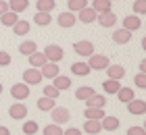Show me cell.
Wrapping results in <instances>:
<instances>
[{
  "label": "cell",
  "mask_w": 146,
  "mask_h": 135,
  "mask_svg": "<svg viewBox=\"0 0 146 135\" xmlns=\"http://www.w3.org/2000/svg\"><path fill=\"white\" fill-rule=\"evenodd\" d=\"M86 6H88V0H67V9L71 13H79Z\"/></svg>",
  "instance_id": "cell-34"
},
{
  "label": "cell",
  "mask_w": 146,
  "mask_h": 135,
  "mask_svg": "<svg viewBox=\"0 0 146 135\" xmlns=\"http://www.w3.org/2000/svg\"><path fill=\"white\" fill-rule=\"evenodd\" d=\"M117 98H119V102H131V100H134L136 96H134V87H119V92H117Z\"/></svg>",
  "instance_id": "cell-19"
},
{
  "label": "cell",
  "mask_w": 146,
  "mask_h": 135,
  "mask_svg": "<svg viewBox=\"0 0 146 135\" xmlns=\"http://www.w3.org/2000/svg\"><path fill=\"white\" fill-rule=\"evenodd\" d=\"M119 87H121V83H119L117 79H107V81H102V90H104V94H117Z\"/></svg>",
  "instance_id": "cell-31"
},
{
  "label": "cell",
  "mask_w": 146,
  "mask_h": 135,
  "mask_svg": "<svg viewBox=\"0 0 146 135\" xmlns=\"http://www.w3.org/2000/svg\"><path fill=\"white\" fill-rule=\"evenodd\" d=\"M11 96L17 100H25V98H29V85H25V83H15L11 87Z\"/></svg>",
  "instance_id": "cell-10"
},
{
  "label": "cell",
  "mask_w": 146,
  "mask_h": 135,
  "mask_svg": "<svg viewBox=\"0 0 146 135\" xmlns=\"http://www.w3.org/2000/svg\"><path fill=\"white\" fill-rule=\"evenodd\" d=\"M54 106H56V102H54L52 98H46V96H42V98L38 100V110H42V112H50Z\"/></svg>",
  "instance_id": "cell-29"
},
{
  "label": "cell",
  "mask_w": 146,
  "mask_h": 135,
  "mask_svg": "<svg viewBox=\"0 0 146 135\" xmlns=\"http://www.w3.org/2000/svg\"><path fill=\"white\" fill-rule=\"evenodd\" d=\"M29 21H23V19H19V21L13 25V33H15V36H27L29 33Z\"/></svg>",
  "instance_id": "cell-22"
},
{
  "label": "cell",
  "mask_w": 146,
  "mask_h": 135,
  "mask_svg": "<svg viewBox=\"0 0 146 135\" xmlns=\"http://www.w3.org/2000/svg\"><path fill=\"white\" fill-rule=\"evenodd\" d=\"M86 119H90V121H102L107 114H104V108H86Z\"/></svg>",
  "instance_id": "cell-26"
},
{
  "label": "cell",
  "mask_w": 146,
  "mask_h": 135,
  "mask_svg": "<svg viewBox=\"0 0 146 135\" xmlns=\"http://www.w3.org/2000/svg\"><path fill=\"white\" fill-rule=\"evenodd\" d=\"M109 2H119V0H109Z\"/></svg>",
  "instance_id": "cell-46"
},
{
  "label": "cell",
  "mask_w": 146,
  "mask_h": 135,
  "mask_svg": "<svg viewBox=\"0 0 146 135\" xmlns=\"http://www.w3.org/2000/svg\"><path fill=\"white\" fill-rule=\"evenodd\" d=\"M27 6H29V0H9V11L17 13V15L27 11Z\"/></svg>",
  "instance_id": "cell-20"
},
{
  "label": "cell",
  "mask_w": 146,
  "mask_h": 135,
  "mask_svg": "<svg viewBox=\"0 0 146 135\" xmlns=\"http://www.w3.org/2000/svg\"><path fill=\"white\" fill-rule=\"evenodd\" d=\"M71 73L77 77H86V75H90V67H88V63H73Z\"/></svg>",
  "instance_id": "cell-21"
},
{
  "label": "cell",
  "mask_w": 146,
  "mask_h": 135,
  "mask_svg": "<svg viewBox=\"0 0 146 135\" xmlns=\"http://www.w3.org/2000/svg\"><path fill=\"white\" fill-rule=\"evenodd\" d=\"M63 135H84L82 129H77V127H69L67 131H63Z\"/></svg>",
  "instance_id": "cell-42"
},
{
  "label": "cell",
  "mask_w": 146,
  "mask_h": 135,
  "mask_svg": "<svg viewBox=\"0 0 146 135\" xmlns=\"http://www.w3.org/2000/svg\"><path fill=\"white\" fill-rule=\"evenodd\" d=\"M0 94H2V83H0Z\"/></svg>",
  "instance_id": "cell-47"
},
{
  "label": "cell",
  "mask_w": 146,
  "mask_h": 135,
  "mask_svg": "<svg viewBox=\"0 0 146 135\" xmlns=\"http://www.w3.org/2000/svg\"><path fill=\"white\" fill-rule=\"evenodd\" d=\"M44 135H63V129H61V125H48V127H44Z\"/></svg>",
  "instance_id": "cell-38"
},
{
  "label": "cell",
  "mask_w": 146,
  "mask_h": 135,
  "mask_svg": "<svg viewBox=\"0 0 146 135\" xmlns=\"http://www.w3.org/2000/svg\"><path fill=\"white\" fill-rule=\"evenodd\" d=\"M104 71L109 73V79H117V81H121V79L125 77V69H123L121 65H109Z\"/></svg>",
  "instance_id": "cell-16"
},
{
  "label": "cell",
  "mask_w": 146,
  "mask_h": 135,
  "mask_svg": "<svg viewBox=\"0 0 146 135\" xmlns=\"http://www.w3.org/2000/svg\"><path fill=\"white\" fill-rule=\"evenodd\" d=\"M42 73H40V69H25V73H23V83L25 85H40L42 83Z\"/></svg>",
  "instance_id": "cell-4"
},
{
  "label": "cell",
  "mask_w": 146,
  "mask_h": 135,
  "mask_svg": "<svg viewBox=\"0 0 146 135\" xmlns=\"http://www.w3.org/2000/svg\"><path fill=\"white\" fill-rule=\"evenodd\" d=\"M88 67H90V71H104L107 67L111 65L109 63V58L104 56V54H92V56H88Z\"/></svg>",
  "instance_id": "cell-3"
},
{
  "label": "cell",
  "mask_w": 146,
  "mask_h": 135,
  "mask_svg": "<svg viewBox=\"0 0 146 135\" xmlns=\"http://www.w3.org/2000/svg\"><path fill=\"white\" fill-rule=\"evenodd\" d=\"M92 94H96V92L92 90L90 85H82V87H77V90H75V98H77V100H82V102H86V100H88Z\"/></svg>",
  "instance_id": "cell-30"
},
{
  "label": "cell",
  "mask_w": 146,
  "mask_h": 135,
  "mask_svg": "<svg viewBox=\"0 0 146 135\" xmlns=\"http://www.w3.org/2000/svg\"><path fill=\"white\" fill-rule=\"evenodd\" d=\"M11 54L9 52H2V50H0V67H9L11 65Z\"/></svg>",
  "instance_id": "cell-40"
},
{
  "label": "cell",
  "mask_w": 146,
  "mask_h": 135,
  "mask_svg": "<svg viewBox=\"0 0 146 135\" xmlns=\"http://www.w3.org/2000/svg\"><path fill=\"white\" fill-rule=\"evenodd\" d=\"M6 11H9V2H4V0H0V15H4Z\"/></svg>",
  "instance_id": "cell-43"
},
{
  "label": "cell",
  "mask_w": 146,
  "mask_h": 135,
  "mask_svg": "<svg viewBox=\"0 0 146 135\" xmlns=\"http://www.w3.org/2000/svg\"><path fill=\"white\" fill-rule=\"evenodd\" d=\"M75 17H77V21H82V23H86V25H88V23H94L98 15H96V11H94V9L86 6V9H82V11H79Z\"/></svg>",
  "instance_id": "cell-11"
},
{
  "label": "cell",
  "mask_w": 146,
  "mask_h": 135,
  "mask_svg": "<svg viewBox=\"0 0 146 135\" xmlns=\"http://www.w3.org/2000/svg\"><path fill=\"white\" fill-rule=\"evenodd\" d=\"M52 85H54L58 92H65V90H69V87H71V79L67 75H56L54 79H52Z\"/></svg>",
  "instance_id": "cell-17"
},
{
  "label": "cell",
  "mask_w": 146,
  "mask_h": 135,
  "mask_svg": "<svg viewBox=\"0 0 146 135\" xmlns=\"http://www.w3.org/2000/svg\"><path fill=\"white\" fill-rule=\"evenodd\" d=\"M19 52L25 54V56H29V54L38 52V44L34 40H25V42H21V46H19Z\"/></svg>",
  "instance_id": "cell-23"
},
{
  "label": "cell",
  "mask_w": 146,
  "mask_h": 135,
  "mask_svg": "<svg viewBox=\"0 0 146 135\" xmlns=\"http://www.w3.org/2000/svg\"><path fill=\"white\" fill-rule=\"evenodd\" d=\"M144 71H146V63L142 60V63H140V73H144Z\"/></svg>",
  "instance_id": "cell-45"
},
{
  "label": "cell",
  "mask_w": 146,
  "mask_h": 135,
  "mask_svg": "<svg viewBox=\"0 0 146 135\" xmlns=\"http://www.w3.org/2000/svg\"><path fill=\"white\" fill-rule=\"evenodd\" d=\"M84 131L86 133H88V135H98V133H100L102 129H100V121H86V123H84Z\"/></svg>",
  "instance_id": "cell-28"
},
{
  "label": "cell",
  "mask_w": 146,
  "mask_h": 135,
  "mask_svg": "<svg viewBox=\"0 0 146 135\" xmlns=\"http://www.w3.org/2000/svg\"><path fill=\"white\" fill-rule=\"evenodd\" d=\"M38 129H40V127H38L36 121H25V123H23V133L25 135H36Z\"/></svg>",
  "instance_id": "cell-35"
},
{
  "label": "cell",
  "mask_w": 146,
  "mask_h": 135,
  "mask_svg": "<svg viewBox=\"0 0 146 135\" xmlns=\"http://www.w3.org/2000/svg\"><path fill=\"white\" fill-rule=\"evenodd\" d=\"M146 13V0H134V15L142 17Z\"/></svg>",
  "instance_id": "cell-36"
},
{
  "label": "cell",
  "mask_w": 146,
  "mask_h": 135,
  "mask_svg": "<svg viewBox=\"0 0 146 135\" xmlns=\"http://www.w3.org/2000/svg\"><path fill=\"white\" fill-rule=\"evenodd\" d=\"M54 6H56L54 0H38V2H36L38 13H52V9H54Z\"/></svg>",
  "instance_id": "cell-32"
},
{
  "label": "cell",
  "mask_w": 146,
  "mask_h": 135,
  "mask_svg": "<svg viewBox=\"0 0 146 135\" xmlns=\"http://www.w3.org/2000/svg\"><path fill=\"white\" fill-rule=\"evenodd\" d=\"M134 85L140 87V90H144V87H146V75H144V73H138V75L134 77Z\"/></svg>",
  "instance_id": "cell-39"
},
{
  "label": "cell",
  "mask_w": 146,
  "mask_h": 135,
  "mask_svg": "<svg viewBox=\"0 0 146 135\" xmlns=\"http://www.w3.org/2000/svg\"><path fill=\"white\" fill-rule=\"evenodd\" d=\"M44 56H46V60L48 63H58V60H63V56H65V52H63V48L61 46H56V44H48L44 48Z\"/></svg>",
  "instance_id": "cell-2"
},
{
  "label": "cell",
  "mask_w": 146,
  "mask_h": 135,
  "mask_svg": "<svg viewBox=\"0 0 146 135\" xmlns=\"http://www.w3.org/2000/svg\"><path fill=\"white\" fill-rule=\"evenodd\" d=\"M0 135H11L9 127H2V125H0Z\"/></svg>",
  "instance_id": "cell-44"
},
{
  "label": "cell",
  "mask_w": 146,
  "mask_h": 135,
  "mask_svg": "<svg viewBox=\"0 0 146 135\" xmlns=\"http://www.w3.org/2000/svg\"><path fill=\"white\" fill-rule=\"evenodd\" d=\"M27 58H29V67H34V69H40L42 65L48 63V60H46V56H44L42 52H34V54H29Z\"/></svg>",
  "instance_id": "cell-25"
},
{
  "label": "cell",
  "mask_w": 146,
  "mask_h": 135,
  "mask_svg": "<svg viewBox=\"0 0 146 135\" xmlns=\"http://www.w3.org/2000/svg\"><path fill=\"white\" fill-rule=\"evenodd\" d=\"M100 129L102 131H115V129H119V119L117 117H104L100 121Z\"/></svg>",
  "instance_id": "cell-18"
},
{
  "label": "cell",
  "mask_w": 146,
  "mask_h": 135,
  "mask_svg": "<svg viewBox=\"0 0 146 135\" xmlns=\"http://www.w3.org/2000/svg\"><path fill=\"white\" fill-rule=\"evenodd\" d=\"M111 4H113V2H109V0H92V6H90V9H94L96 15H100V13H109V11H111Z\"/></svg>",
  "instance_id": "cell-27"
},
{
  "label": "cell",
  "mask_w": 146,
  "mask_h": 135,
  "mask_svg": "<svg viewBox=\"0 0 146 135\" xmlns=\"http://www.w3.org/2000/svg\"><path fill=\"white\" fill-rule=\"evenodd\" d=\"M50 119H52V123H54V125H65L71 119V112L65 106H54L50 110Z\"/></svg>",
  "instance_id": "cell-1"
},
{
  "label": "cell",
  "mask_w": 146,
  "mask_h": 135,
  "mask_svg": "<svg viewBox=\"0 0 146 135\" xmlns=\"http://www.w3.org/2000/svg\"><path fill=\"white\" fill-rule=\"evenodd\" d=\"M127 112H129V114H138V117L146 114V100L134 98L131 102H127Z\"/></svg>",
  "instance_id": "cell-8"
},
{
  "label": "cell",
  "mask_w": 146,
  "mask_h": 135,
  "mask_svg": "<svg viewBox=\"0 0 146 135\" xmlns=\"http://www.w3.org/2000/svg\"><path fill=\"white\" fill-rule=\"evenodd\" d=\"M127 135H146V129L144 127H129Z\"/></svg>",
  "instance_id": "cell-41"
},
{
  "label": "cell",
  "mask_w": 146,
  "mask_h": 135,
  "mask_svg": "<svg viewBox=\"0 0 146 135\" xmlns=\"http://www.w3.org/2000/svg\"><path fill=\"white\" fill-rule=\"evenodd\" d=\"M131 40V31H127V29H117V31H113V42L115 44H119V46H123V44H127Z\"/></svg>",
  "instance_id": "cell-15"
},
{
  "label": "cell",
  "mask_w": 146,
  "mask_h": 135,
  "mask_svg": "<svg viewBox=\"0 0 146 135\" xmlns=\"http://www.w3.org/2000/svg\"><path fill=\"white\" fill-rule=\"evenodd\" d=\"M9 117L13 121H23L25 117H27V106H25L23 102H15L9 108Z\"/></svg>",
  "instance_id": "cell-7"
},
{
  "label": "cell",
  "mask_w": 146,
  "mask_h": 135,
  "mask_svg": "<svg viewBox=\"0 0 146 135\" xmlns=\"http://www.w3.org/2000/svg\"><path fill=\"white\" fill-rule=\"evenodd\" d=\"M96 21L100 23L102 27H113V25L117 23V15H115L113 11H109V13H100V15L96 17Z\"/></svg>",
  "instance_id": "cell-14"
},
{
  "label": "cell",
  "mask_w": 146,
  "mask_h": 135,
  "mask_svg": "<svg viewBox=\"0 0 146 135\" xmlns=\"http://www.w3.org/2000/svg\"><path fill=\"white\" fill-rule=\"evenodd\" d=\"M50 21H52L50 13H36V15H34V23H36V25H40V27L50 25Z\"/></svg>",
  "instance_id": "cell-33"
},
{
  "label": "cell",
  "mask_w": 146,
  "mask_h": 135,
  "mask_svg": "<svg viewBox=\"0 0 146 135\" xmlns=\"http://www.w3.org/2000/svg\"><path fill=\"white\" fill-rule=\"evenodd\" d=\"M56 23L61 25L63 29H71V27L77 23V17H75V13H71V11H65V13H61V15L56 17Z\"/></svg>",
  "instance_id": "cell-5"
},
{
  "label": "cell",
  "mask_w": 146,
  "mask_h": 135,
  "mask_svg": "<svg viewBox=\"0 0 146 135\" xmlns=\"http://www.w3.org/2000/svg\"><path fill=\"white\" fill-rule=\"evenodd\" d=\"M44 96H46V98H52V100H56L58 96H61V92H58L54 85H44Z\"/></svg>",
  "instance_id": "cell-37"
},
{
  "label": "cell",
  "mask_w": 146,
  "mask_h": 135,
  "mask_svg": "<svg viewBox=\"0 0 146 135\" xmlns=\"http://www.w3.org/2000/svg\"><path fill=\"white\" fill-rule=\"evenodd\" d=\"M142 27V19L138 17V15H129V17H125L123 19V29H127V31H138Z\"/></svg>",
  "instance_id": "cell-12"
},
{
  "label": "cell",
  "mask_w": 146,
  "mask_h": 135,
  "mask_svg": "<svg viewBox=\"0 0 146 135\" xmlns=\"http://www.w3.org/2000/svg\"><path fill=\"white\" fill-rule=\"evenodd\" d=\"M17 21H19V15L13 13V11H6L4 15H0V23H2L4 27H13Z\"/></svg>",
  "instance_id": "cell-24"
},
{
  "label": "cell",
  "mask_w": 146,
  "mask_h": 135,
  "mask_svg": "<svg viewBox=\"0 0 146 135\" xmlns=\"http://www.w3.org/2000/svg\"><path fill=\"white\" fill-rule=\"evenodd\" d=\"M73 50H75V54H79V56L88 58V56H92V54H94V44L82 40V42H75V44H73Z\"/></svg>",
  "instance_id": "cell-6"
},
{
  "label": "cell",
  "mask_w": 146,
  "mask_h": 135,
  "mask_svg": "<svg viewBox=\"0 0 146 135\" xmlns=\"http://www.w3.org/2000/svg\"><path fill=\"white\" fill-rule=\"evenodd\" d=\"M104 106H107V98L100 96V94H92L86 100V108H104Z\"/></svg>",
  "instance_id": "cell-13"
},
{
  "label": "cell",
  "mask_w": 146,
  "mask_h": 135,
  "mask_svg": "<svg viewBox=\"0 0 146 135\" xmlns=\"http://www.w3.org/2000/svg\"><path fill=\"white\" fill-rule=\"evenodd\" d=\"M40 73H42L44 79H54L56 75H61V69H58L56 63H46L40 67Z\"/></svg>",
  "instance_id": "cell-9"
}]
</instances>
